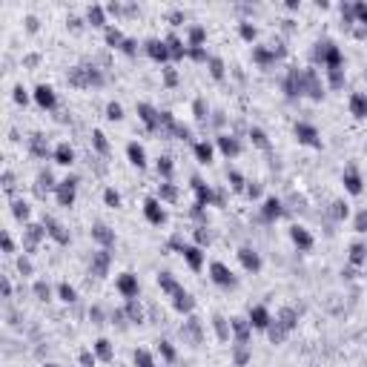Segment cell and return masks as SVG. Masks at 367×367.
Here are the masks:
<instances>
[{"instance_id": "1", "label": "cell", "mask_w": 367, "mask_h": 367, "mask_svg": "<svg viewBox=\"0 0 367 367\" xmlns=\"http://www.w3.org/2000/svg\"><path fill=\"white\" fill-rule=\"evenodd\" d=\"M43 367H58V365H43Z\"/></svg>"}]
</instances>
